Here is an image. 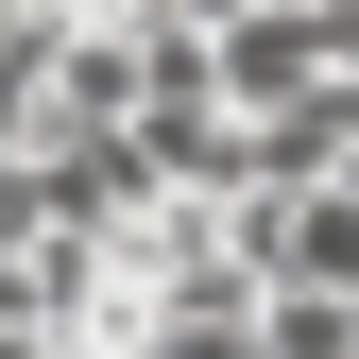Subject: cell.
<instances>
[{
    "label": "cell",
    "instance_id": "obj_1",
    "mask_svg": "<svg viewBox=\"0 0 359 359\" xmlns=\"http://www.w3.org/2000/svg\"><path fill=\"white\" fill-rule=\"evenodd\" d=\"M0 359H52V325H18V308H0Z\"/></svg>",
    "mask_w": 359,
    "mask_h": 359
}]
</instances>
